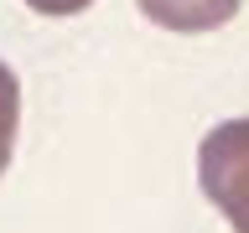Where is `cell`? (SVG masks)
<instances>
[{"mask_svg":"<svg viewBox=\"0 0 249 233\" xmlns=\"http://www.w3.org/2000/svg\"><path fill=\"white\" fill-rule=\"evenodd\" d=\"M197 182L233 233H249V119H229L197 145Z\"/></svg>","mask_w":249,"mask_h":233,"instance_id":"cell-1","label":"cell"},{"mask_svg":"<svg viewBox=\"0 0 249 233\" xmlns=\"http://www.w3.org/2000/svg\"><path fill=\"white\" fill-rule=\"evenodd\" d=\"M135 5L166 31H213L233 21V11L244 0H135Z\"/></svg>","mask_w":249,"mask_h":233,"instance_id":"cell-2","label":"cell"},{"mask_svg":"<svg viewBox=\"0 0 249 233\" xmlns=\"http://www.w3.org/2000/svg\"><path fill=\"white\" fill-rule=\"evenodd\" d=\"M16 124H21V83H16V73L0 62V176H5L11 150H16Z\"/></svg>","mask_w":249,"mask_h":233,"instance_id":"cell-3","label":"cell"},{"mask_svg":"<svg viewBox=\"0 0 249 233\" xmlns=\"http://www.w3.org/2000/svg\"><path fill=\"white\" fill-rule=\"evenodd\" d=\"M36 16H78V11H89L93 0H26Z\"/></svg>","mask_w":249,"mask_h":233,"instance_id":"cell-4","label":"cell"}]
</instances>
